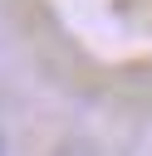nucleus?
<instances>
[{"mask_svg": "<svg viewBox=\"0 0 152 156\" xmlns=\"http://www.w3.org/2000/svg\"><path fill=\"white\" fill-rule=\"evenodd\" d=\"M0 156H10V151H5V132H0Z\"/></svg>", "mask_w": 152, "mask_h": 156, "instance_id": "nucleus-1", "label": "nucleus"}]
</instances>
